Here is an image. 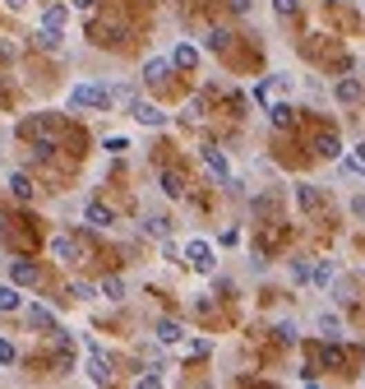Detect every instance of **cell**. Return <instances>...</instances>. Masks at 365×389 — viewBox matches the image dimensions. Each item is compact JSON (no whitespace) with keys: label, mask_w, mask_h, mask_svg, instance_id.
Here are the masks:
<instances>
[{"label":"cell","mask_w":365,"mask_h":389,"mask_svg":"<svg viewBox=\"0 0 365 389\" xmlns=\"http://www.w3.org/2000/svg\"><path fill=\"white\" fill-rule=\"evenodd\" d=\"M70 107H92V111H107L111 107V88H102V84H75L70 88Z\"/></svg>","instance_id":"1"},{"label":"cell","mask_w":365,"mask_h":389,"mask_svg":"<svg viewBox=\"0 0 365 389\" xmlns=\"http://www.w3.org/2000/svg\"><path fill=\"white\" fill-rule=\"evenodd\" d=\"M185 265L195 269V274H213V269H217L213 246H208V241H190V246H185Z\"/></svg>","instance_id":"2"},{"label":"cell","mask_w":365,"mask_h":389,"mask_svg":"<svg viewBox=\"0 0 365 389\" xmlns=\"http://www.w3.org/2000/svg\"><path fill=\"white\" fill-rule=\"evenodd\" d=\"M130 116H135L139 125H148V130H162V125H167V111L152 107V102H139V97L130 102Z\"/></svg>","instance_id":"3"},{"label":"cell","mask_w":365,"mask_h":389,"mask_svg":"<svg viewBox=\"0 0 365 389\" xmlns=\"http://www.w3.org/2000/svg\"><path fill=\"white\" fill-rule=\"evenodd\" d=\"M88 380L92 385H107L111 380V361L102 357V348H88Z\"/></svg>","instance_id":"4"},{"label":"cell","mask_w":365,"mask_h":389,"mask_svg":"<svg viewBox=\"0 0 365 389\" xmlns=\"http://www.w3.org/2000/svg\"><path fill=\"white\" fill-rule=\"evenodd\" d=\"M37 278H42V274H37V265H32V260H10V283H19V287H32Z\"/></svg>","instance_id":"5"},{"label":"cell","mask_w":365,"mask_h":389,"mask_svg":"<svg viewBox=\"0 0 365 389\" xmlns=\"http://www.w3.org/2000/svg\"><path fill=\"white\" fill-rule=\"evenodd\" d=\"M51 255H56V260H61V265H75V260H79V241H75V236H51Z\"/></svg>","instance_id":"6"},{"label":"cell","mask_w":365,"mask_h":389,"mask_svg":"<svg viewBox=\"0 0 365 389\" xmlns=\"http://www.w3.org/2000/svg\"><path fill=\"white\" fill-rule=\"evenodd\" d=\"M83 218H88V227H111V222H116V214H111L102 200H88V204H83Z\"/></svg>","instance_id":"7"},{"label":"cell","mask_w":365,"mask_h":389,"mask_svg":"<svg viewBox=\"0 0 365 389\" xmlns=\"http://www.w3.org/2000/svg\"><path fill=\"white\" fill-rule=\"evenodd\" d=\"M199 158H204V167L213 171L217 181H231V171H227V158L217 153V149H199Z\"/></svg>","instance_id":"8"},{"label":"cell","mask_w":365,"mask_h":389,"mask_svg":"<svg viewBox=\"0 0 365 389\" xmlns=\"http://www.w3.org/2000/svg\"><path fill=\"white\" fill-rule=\"evenodd\" d=\"M315 153H319V158H337V153H342V144H337L333 130H319V135H315Z\"/></svg>","instance_id":"9"},{"label":"cell","mask_w":365,"mask_h":389,"mask_svg":"<svg viewBox=\"0 0 365 389\" xmlns=\"http://www.w3.org/2000/svg\"><path fill=\"white\" fill-rule=\"evenodd\" d=\"M65 23H70V10H65V5H51L42 15V28H51V32H65Z\"/></svg>","instance_id":"10"},{"label":"cell","mask_w":365,"mask_h":389,"mask_svg":"<svg viewBox=\"0 0 365 389\" xmlns=\"http://www.w3.org/2000/svg\"><path fill=\"white\" fill-rule=\"evenodd\" d=\"M167 70H171L167 56H152V61L144 65V79H148V84H162V79H167Z\"/></svg>","instance_id":"11"},{"label":"cell","mask_w":365,"mask_h":389,"mask_svg":"<svg viewBox=\"0 0 365 389\" xmlns=\"http://www.w3.org/2000/svg\"><path fill=\"white\" fill-rule=\"evenodd\" d=\"M185 329L176 325V320H157V343H181Z\"/></svg>","instance_id":"12"},{"label":"cell","mask_w":365,"mask_h":389,"mask_svg":"<svg viewBox=\"0 0 365 389\" xmlns=\"http://www.w3.org/2000/svg\"><path fill=\"white\" fill-rule=\"evenodd\" d=\"M23 306V296H19V283H5L0 287V311H19Z\"/></svg>","instance_id":"13"},{"label":"cell","mask_w":365,"mask_h":389,"mask_svg":"<svg viewBox=\"0 0 365 389\" xmlns=\"http://www.w3.org/2000/svg\"><path fill=\"white\" fill-rule=\"evenodd\" d=\"M171 65H181V70H195V65H199V51L190 47V42H185V47H176V51H171Z\"/></svg>","instance_id":"14"},{"label":"cell","mask_w":365,"mask_h":389,"mask_svg":"<svg viewBox=\"0 0 365 389\" xmlns=\"http://www.w3.org/2000/svg\"><path fill=\"white\" fill-rule=\"evenodd\" d=\"M28 325L32 329H56V315L46 311V306H28Z\"/></svg>","instance_id":"15"},{"label":"cell","mask_w":365,"mask_h":389,"mask_svg":"<svg viewBox=\"0 0 365 389\" xmlns=\"http://www.w3.org/2000/svg\"><path fill=\"white\" fill-rule=\"evenodd\" d=\"M162 190H167L171 200H181V195H185V176H181V171H162Z\"/></svg>","instance_id":"16"},{"label":"cell","mask_w":365,"mask_h":389,"mask_svg":"<svg viewBox=\"0 0 365 389\" xmlns=\"http://www.w3.org/2000/svg\"><path fill=\"white\" fill-rule=\"evenodd\" d=\"M10 195H14V200H32V181L23 176V171H14V176H10Z\"/></svg>","instance_id":"17"},{"label":"cell","mask_w":365,"mask_h":389,"mask_svg":"<svg viewBox=\"0 0 365 389\" xmlns=\"http://www.w3.org/2000/svg\"><path fill=\"white\" fill-rule=\"evenodd\" d=\"M333 93H337V102H361V84H356V79H342Z\"/></svg>","instance_id":"18"},{"label":"cell","mask_w":365,"mask_h":389,"mask_svg":"<svg viewBox=\"0 0 365 389\" xmlns=\"http://www.w3.org/2000/svg\"><path fill=\"white\" fill-rule=\"evenodd\" d=\"M337 171H342V176H356V171H365V158H361V153L337 158Z\"/></svg>","instance_id":"19"},{"label":"cell","mask_w":365,"mask_h":389,"mask_svg":"<svg viewBox=\"0 0 365 389\" xmlns=\"http://www.w3.org/2000/svg\"><path fill=\"white\" fill-rule=\"evenodd\" d=\"M268 121H273V130H287V125H291V107H287V102L268 107Z\"/></svg>","instance_id":"20"},{"label":"cell","mask_w":365,"mask_h":389,"mask_svg":"<svg viewBox=\"0 0 365 389\" xmlns=\"http://www.w3.org/2000/svg\"><path fill=\"white\" fill-rule=\"evenodd\" d=\"M97 292L107 296V301H121V296H125V278H102V287H97Z\"/></svg>","instance_id":"21"},{"label":"cell","mask_w":365,"mask_h":389,"mask_svg":"<svg viewBox=\"0 0 365 389\" xmlns=\"http://www.w3.org/2000/svg\"><path fill=\"white\" fill-rule=\"evenodd\" d=\"M319 366H342V348L337 343H324L319 348Z\"/></svg>","instance_id":"22"},{"label":"cell","mask_w":365,"mask_h":389,"mask_svg":"<svg viewBox=\"0 0 365 389\" xmlns=\"http://www.w3.org/2000/svg\"><path fill=\"white\" fill-rule=\"evenodd\" d=\"M144 232L157 236V241H167V236H171V222L167 218H148V222H144Z\"/></svg>","instance_id":"23"},{"label":"cell","mask_w":365,"mask_h":389,"mask_svg":"<svg viewBox=\"0 0 365 389\" xmlns=\"http://www.w3.org/2000/svg\"><path fill=\"white\" fill-rule=\"evenodd\" d=\"M296 204H301V209H315V204H319V190L315 186H296Z\"/></svg>","instance_id":"24"},{"label":"cell","mask_w":365,"mask_h":389,"mask_svg":"<svg viewBox=\"0 0 365 389\" xmlns=\"http://www.w3.org/2000/svg\"><path fill=\"white\" fill-rule=\"evenodd\" d=\"M37 47H42V51H56V47H61V32H51V28H37Z\"/></svg>","instance_id":"25"},{"label":"cell","mask_w":365,"mask_h":389,"mask_svg":"<svg viewBox=\"0 0 365 389\" xmlns=\"http://www.w3.org/2000/svg\"><path fill=\"white\" fill-rule=\"evenodd\" d=\"M70 296H75V301H92L97 287H92V283H70Z\"/></svg>","instance_id":"26"},{"label":"cell","mask_w":365,"mask_h":389,"mask_svg":"<svg viewBox=\"0 0 365 389\" xmlns=\"http://www.w3.org/2000/svg\"><path fill=\"white\" fill-rule=\"evenodd\" d=\"M14 361H19V348L10 339H0V366H14Z\"/></svg>","instance_id":"27"},{"label":"cell","mask_w":365,"mask_h":389,"mask_svg":"<svg viewBox=\"0 0 365 389\" xmlns=\"http://www.w3.org/2000/svg\"><path fill=\"white\" fill-rule=\"evenodd\" d=\"M185 352H190V357H208V352H213V343H208V339H190Z\"/></svg>","instance_id":"28"},{"label":"cell","mask_w":365,"mask_h":389,"mask_svg":"<svg viewBox=\"0 0 365 389\" xmlns=\"http://www.w3.org/2000/svg\"><path fill=\"white\" fill-rule=\"evenodd\" d=\"M102 149H107V153H111V158H121V153H125V149H130V140H121V135H111V140H107V144H102Z\"/></svg>","instance_id":"29"},{"label":"cell","mask_w":365,"mask_h":389,"mask_svg":"<svg viewBox=\"0 0 365 389\" xmlns=\"http://www.w3.org/2000/svg\"><path fill=\"white\" fill-rule=\"evenodd\" d=\"M273 334H277V343H296V325H291V320H282Z\"/></svg>","instance_id":"30"},{"label":"cell","mask_w":365,"mask_h":389,"mask_svg":"<svg viewBox=\"0 0 365 389\" xmlns=\"http://www.w3.org/2000/svg\"><path fill=\"white\" fill-rule=\"evenodd\" d=\"M291 274H296V283H310V278H315V269L305 265V260H296V265H291Z\"/></svg>","instance_id":"31"},{"label":"cell","mask_w":365,"mask_h":389,"mask_svg":"<svg viewBox=\"0 0 365 389\" xmlns=\"http://www.w3.org/2000/svg\"><path fill=\"white\" fill-rule=\"evenodd\" d=\"M208 47H213V51L227 47V28H213V32H208Z\"/></svg>","instance_id":"32"},{"label":"cell","mask_w":365,"mask_h":389,"mask_svg":"<svg viewBox=\"0 0 365 389\" xmlns=\"http://www.w3.org/2000/svg\"><path fill=\"white\" fill-rule=\"evenodd\" d=\"M139 385H144V389H157V385H162V371H144V375H139Z\"/></svg>","instance_id":"33"},{"label":"cell","mask_w":365,"mask_h":389,"mask_svg":"<svg viewBox=\"0 0 365 389\" xmlns=\"http://www.w3.org/2000/svg\"><path fill=\"white\" fill-rule=\"evenodd\" d=\"M319 329L328 334V339H337V315H319Z\"/></svg>","instance_id":"34"},{"label":"cell","mask_w":365,"mask_h":389,"mask_svg":"<svg viewBox=\"0 0 365 389\" xmlns=\"http://www.w3.org/2000/svg\"><path fill=\"white\" fill-rule=\"evenodd\" d=\"M296 5H301V0H273V10H277L282 19H287V15H296Z\"/></svg>","instance_id":"35"},{"label":"cell","mask_w":365,"mask_h":389,"mask_svg":"<svg viewBox=\"0 0 365 389\" xmlns=\"http://www.w3.org/2000/svg\"><path fill=\"white\" fill-rule=\"evenodd\" d=\"M328 278H333V265H328V260H324V265L315 269V283H328Z\"/></svg>","instance_id":"36"},{"label":"cell","mask_w":365,"mask_h":389,"mask_svg":"<svg viewBox=\"0 0 365 389\" xmlns=\"http://www.w3.org/2000/svg\"><path fill=\"white\" fill-rule=\"evenodd\" d=\"M231 10H236V15H245V10H250V0H227Z\"/></svg>","instance_id":"37"},{"label":"cell","mask_w":365,"mask_h":389,"mask_svg":"<svg viewBox=\"0 0 365 389\" xmlns=\"http://www.w3.org/2000/svg\"><path fill=\"white\" fill-rule=\"evenodd\" d=\"M351 214H356V218H365V200H351Z\"/></svg>","instance_id":"38"},{"label":"cell","mask_w":365,"mask_h":389,"mask_svg":"<svg viewBox=\"0 0 365 389\" xmlns=\"http://www.w3.org/2000/svg\"><path fill=\"white\" fill-rule=\"evenodd\" d=\"M75 5H79V10H92V5H97V0H75Z\"/></svg>","instance_id":"39"},{"label":"cell","mask_w":365,"mask_h":389,"mask_svg":"<svg viewBox=\"0 0 365 389\" xmlns=\"http://www.w3.org/2000/svg\"><path fill=\"white\" fill-rule=\"evenodd\" d=\"M361 158H365V144H361Z\"/></svg>","instance_id":"40"}]
</instances>
